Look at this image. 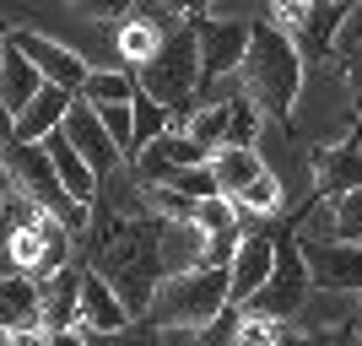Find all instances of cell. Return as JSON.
Segmentation results:
<instances>
[{
	"label": "cell",
	"mask_w": 362,
	"mask_h": 346,
	"mask_svg": "<svg viewBox=\"0 0 362 346\" xmlns=\"http://www.w3.org/2000/svg\"><path fill=\"white\" fill-rule=\"evenodd\" d=\"M0 44H6V22H0Z\"/></svg>",
	"instance_id": "cell-36"
},
{
	"label": "cell",
	"mask_w": 362,
	"mask_h": 346,
	"mask_svg": "<svg viewBox=\"0 0 362 346\" xmlns=\"http://www.w3.org/2000/svg\"><path fill=\"white\" fill-rule=\"evenodd\" d=\"M136 87L146 92L157 108H168L173 120H189V103H195L200 92V49H195V22H184L173 28L157 44L146 65L136 71Z\"/></svg>",
	"instance_id": "cell-3"
},
{
	"label": "cell",
	"mask_w": 362,
	"mask_h": 346,
	"mask_svg": "<svg viewBox=\"0 0 362 346\" xmlns=\"http://www.w3.org/2000/svg\"><path fill=\"white\" fill-rule=\"evenodd\" d=\"M11 346H49V335L44 330H22V335H11Z\"/></svg>",
	"instance_id": "cell-33"
},
{
	"label": "cell",
	"mask_w": 362,
	"mask_h": 346,
	"mask_svg": "<svg viewBox=\"0 0 362 346\" xmlns=\"http://www.w3.org/2000/svg\"><path fill=\"white\" fill-rule=\"evenodd\" d=\"M38 146L49 151V163H54V179H60V190H65V195H71L81 211H92V206H98V190H103V184H98V173H92V168L81 163V157H76V146H71V141H65L60 130H54V136H49V141H38Z\"/></svg>",
	"instance_id": "cell-16"
},
{
	"label": "cell",
	"mask_w": 362,
	"mask_h": 346,
	"mask_svg": "<svg viewBox=\"0 0 362 346\" xmlns=\"http://www.w3.org/2000/svg\"><path fill=\"white\" fill-rule=\"evenodd\" d=\"M227 308H233V303H227V271L200 265V271L168 276V282L157 287L146 325H157V330H179V335H200V330H211Z\"/></svg>",
	"instance_id": "cell-2"
},
{
	"label": "cell",
	"mask_w": 362,
	"mask_h": 346,
	"mask_svg": "<svg viewBox=\"0 0 362 346\" xmlns=\"http://www.w3.org/2000/svg\"><path fill=\"white\" fill-rule=\"evenodd\" d=\"M308 287H314V282H308V265H303L298 233H287V238H276V271H271V282L259 287L238 314L271 319V325H292V319L308 308Z\"/></svg>",
	"instance_id": "cell-5"
},
{
	"label": "cell",
	"mask_w": 362,
	"mask_h": 346,
	"mask_svg": "<svg viewBox=\"0 0 362 346\" xmlns=\"http://www.w3.org/2000/svg\"><path fill=\"white\" fill-rule=\"evenodd\" d=\"M81 271H87V265H71V271H60L44 287V319H38L44 335L81 330Z\"/></svg>",
	"instance_id": "cell-19"
},
{
	"label": "cell",
	"mask_w": 362,
	"mask_h": 346,
	"mask_svg": "<svg viewBox=\"0 0 362 346\" xmlns=\"http://www.w3.org/2000/svg\"><path fill=\"white\" fill-rule=\"evenodd\" d=\"M319 217H325V233L319 238H335V243H362V190H351V195H341V200H325L319 206ZM303 238V233H298Z\"/></svg>",
	"instance_id": "cell-22"
},
{
	"label": "cell",
	"mask_w": 362,
	"mask_h": 346,
	"mask_svg": "<svg viewBox=\"0 0 362 346\" xmlns=\"http://www.w3.org/2000/svg\"><path fill=\"white\" fill-rule=\"evenodd\" d=\"M60 136L71 141V146H76V157H81V163H87L92 173H98V184H103V179H114L119 168H130V163H124V151L114 146V141H108L103 120H98V114H92V108L81 103V98L71 103V114H65V125H60Z\"/></svg>",
	"instance_id": "cell-11"
},
{
	"label": "cell",
	"mask_w": 362,
	"mask_h": 346,
	"mask_svg": "<svg viewBox=\"0 0 362 346\" xmlns=\"http://www.w3.org/2000/svg\"><path fill=\"white\" fill-rule=\"evenodd\" d=\"M206 163H211V151H206V146H195L184 130H168V136H157L136 163H130V173H136L141 190H163V184H173L179 173L206 168Z\"/></svg>",
	"instance_id": "cell-9"
},
{
	"label": "cell",
	"mask_w": 362,
	"mask_h": 346,
	"mask_svg": "<svg viewBox=\"0 0 362 346\" xmlns=\"http://www.w3.org/2000/svg\"><path fill=\"white\" fill-rule=\"evenodd\" d=\"M81 330H87V335H119V330H130V308H124L119 292L92 271V265L81 271Z\"/></svg>",
	"instance_id": "cell-14"
},
{
	"label": "cell",
	"mask_w": 362,
	"mask_h": 346,
	"mask_svg": "<svg viewBox=\"0 0 362 346\" xmlns=\"http://www.w3.org/2000/svg\"><path fill=\"white\" fill-rule=\"evenodd\" d=\"M0 163H6V173H11V190H16L22 200H33L44 217H54L60 227H71L76 238L87 233L92 211H81V206H76V200L60 190V179H54V163H49V151H44V146L6 141V146H0Z\"/></svg>",
	"instance_id": "cell-4"
},
{
	"label": "cell",
	"mask_w": 362,
	"mask_h": 346,
	"mask_svg": "<svg viewBox=\"0 0 362 346\" xmlns=\"http://www.w3.org/2000/svg\"><path fill=\"white\" fill-rule=\"evenodd\" d=\"M87 346H168V330H157V325H130V330L119 335H87Z\"/></svg>",
	"instance_id": "cell-31"
},
{
	"label": "cell",
	"mask_w": 362,
	"mask_h": 346,
	"mask_svg": "<svg viewBox=\"0 0 362 346\" xmlns=\"http://www.w3.org/2000/svg\"><path fill=\"white\" fill-rule=\"evenodd\" d=\"M259 125H265V114H259L243 92H233L227 98V146H243V151H255L259 141Z\"/></svg>",
	"instance_id": "cell-26"
},
{
	"label": "cell",
	"mask_w": 362,
	"mask_h": 346,
	"mask_svg": "<svg viewBox=\"0 0 362 346\" xmlns=\"http://www.w3.org/2000/svg\"><path fill=\"white\" fill-rule=\"evenodd\" d=\"M71 103H76V92H65V87H38V98H33L22 114H16V125H11V141H22V146H38V141H49L54 130L65 125V114H71Z\"/></svg>",
	"instance_id": "cell-15"
},
{
	"label": "cell",
	"mask_w": 362,
	"mask_h": 346,
	"mask_svg": "<svg viewBox=\"0 0 362 346\" xmlns=\"http://www.w3.org/2000/svg\"><path fill=\"white\" fill-rule=\"evenodd\" d=\"M87 108H119V103H136V76L130 71H87L81 92H76Z\"/></svg>",
	"instance_id": "cell-23"
},
{
	"label": "cell",
	"mask_w": 362,
	"mask_h": 346,
	"mask_svg": "<svg viewBox=\"0 0 362 346\" xmlns=\"http://www.w3.org/2000/svg\"><path fill=\"white\" fill-rule=\"evenodd\" d=\"M287 335L292 325H271V319H249V314L233 319V346H281Z\"/></svg>",
	"instance_id": "cell-30"
},
{
	"label": "cell",
	"mask_w": 362,
	"mask_h": 346,
	"mask_svg": "<svg viewBox=\"0 0 362 346\" xmlns=\"http://www.w3.org/2000/svg\"><path fill=\"white\" fill-rule=\"evenodd\" d=\"M335 65L351 76V87H357V103H362V6H351L341 33H335Z\"/></svg>",
	"instance_id": "cell-25"
},
{
	"label": "cell",
	"mask_w": 362,
	"mask_h": 346,
	"mask_svg": "<svg viewBox=\"0 0 362 346\" xmlns=\"http://www.w3.org/2000/svg\"><path fill=\"white\" fill-rule=\"evenodd\" d=\"M211 173H216V190H222V200H238L249 184L265 173V157H259V146L255 151H243V146H222L211 157Z\"/></svg>",
	"instance_id": "cell-20"
},
{
	"label": "cell",
	"mask_w": 362,
	"mask_h": 346,
	"mask_svg": "<svg viewBox=\"0 0 362 346\" xmlns=\"http://www.w3.org/2000/svg\"><path fill=\"white\" fill-rule=\"evenodd\" d=\"M314 184H319V200H341L351 190H362V141L346 136L335 146H319L314 157Z\"/></svg>",
	"instance_id": "cell-13"
},
{
	"label": "cell",
	"mask_w": 362,
	"mask_h": 346,
	"mask_svg": "<svg viewBox=\"0 0 362 346\" xmlns=\"http://www.w3.org/2000/svg\"><path fill=\"white\" fill-rule=\"evenodd\" d=\"M184 136L195 141V146H206L216 157V151L227 146V98H216V103H200V108H189V120L179 125Z\"/></svg>",
	"instance_id": "cell-24"
},
{
	"label": "cell",
	"mask_w": 362,
	"mask_h": 346,
	"mask_svg": "<svg viewBox=\"0 0 362 346\" xmlns=\"http://www.w3.org/2000/svg\"><path fill=\"white\" fill-rule=\"evenodd\" d=\"M195 227L206 233V238H233V233H243V227H238V206H233V200H222V195L195 206Z\"/></svg>",
	"instance_id": "cell-29"
},
{
	"label": "cell",
	"mask_w": 362,
	"mask_h": 346,
	"mask_svg": "<svg viewBox=\"0 0 362 346\" xmlns=\"http://www.w3.org/2000/svg\"><path fill=\"white\" fill-rule=\"evenodd\" d=\"M271 271H276V238H271V233H259V227H255V233H243L238 255H233V265H227V303L243 308L259 287L271 282Z\"/></svg>",
	"instance_id": "cell-12"
},
{
	"label": "cell",
	"mask_w": 362,
	"mask_h": 346,
	"mask_svg": "<svg viewBox=\"0 0 362 346\" xmlns=\"http://www.w3.org/2000/svg\"><path fill=\"white\" fill-rule=\"evenodd\" d=\"M243 76V98L265 114V120H292V108L303 98V54L292 49L287 33H276L265 16L249 22V54L238 65Z\"/></svg>",
	"instance_id": "cell-1"
},
{
	"label": "cell",
	"mask_w": 362,
	"mask_h": 346,
	"mask_svg": "<svg viewBox=\"0 0 362 346\" xmlns=\"http://www.w3.org/2000/svg\"><path fill=\"white\" fill-rule=\"evenodd\" d=\"M6 44L22 54V60L33 65V71L44 76L49 87H65V92H81V81H87L92 65L76 54V49H65L60 38H49V33H33V28H16L6 33Z\"/></svg>",
	"instance_id": "cell-8"
},
{
	"label": "cell",
	"mask_w": 362,
	"mask_h": 346,
	"mask_svg": "<svg viewBox=\"0 0 362 346\" xmlns=\"http://www.w3.org/2000/svg\"><path fill=\"white\" fill-rule=\"evenodd\" d=\"M130 114H136V157H141V151H146L157 136H168V130H173V125H168L173 114H168V108H157L141 87H136V103H130ZM136 157H130V163H136Z\"/></svg>",
	"instance_id": "cell-28"
},
{
	"label": "cell",
	"mask_w": 362,
	"mask_h": 346,
	"mask_svg": "<svg viewBox=\"0 0 362 346\" xmlns=\"http://www.w3.org/2000/svg\"><path fill=\"white\" fill-rule=\"evenodd\" d=\"M233 206H238L243 222H255V217H271V211H281V179H276L271 168H265V173H259V179L249 184L238 200H233Z\"/></svg>",
	"instance_id": "cell-27"
},
{
	"label": "cell",
	"mask_w": 362,
	"mask_h": 346,
	"mask_svg": "<svg viewBox=\"0 0 362 346\" xmlns=\"http://www.w3.org/2000/svg\"><path fill=\"white\" fill-rule=\"evenodd\" d=\"M44 287L33 276H11L0 282V330L6 335H22V330H44Z\"/></svg>",
	"instance_id": "cell-17"
},
{
	"label": "cell",
	"mask_w": 362,
	"mask_h": 346,
	"mask_svg": "<svg viewBox=\"0 0 362 346\" xmlns=\"http://www.w3.org/2000/svg\"><path fill=\"white\" fill-rule=\"evenodd\" d=\"M308 282L325 292H362V243H335V238H298Z\"/></svg>",
	"instance_id": "cell-10"
},
{
	"label": "cell",
	"mask_w": 362,
	"mask_h": 346,
	"mask_svg": "<svg viewBox=\"0 0 362 346\" xmlns=\"http://www.w3.org/2000/svg\"><path fill=\"white\" fill-rule=\"evenodd\" d=\"M157 255H163V282L168 276H189V271L206 265V233L195 222H163Z\"/></svg>",
	"instance_id": "cell-18"
},
{
	"label": "cell",
	"mask_w": 362,
	"mask_h": 346,
	"mask_svg": "<svg viewBox=\"0 0 362 346\" xmlns=\"http://www.w3.org/2000/svg\"><path fill=\"white\" fill-rule=\"evenodd\" d=\"M346 11H351V6H335V0H319V6L281 0V6H271L265 22L292 38V49L303 54V65H319V60H330V54H335V33H341Z\"/></svg>",
	"instance_id": "cell-6"
},
{
	"label": "cell",
	"mask_w": 362,
	"mask_h": 346,
	"mask_svg": "<svg viewBox=\"0 0 362 346\" xmlns=\"http://www.w3.org/2000/svg\"><path fill=\"white\" fill-rule=\"evenodd\" d=\"M38 87H44V76L33 71L22 54H16L11 44H6V65H0V103H6V114H11V125H16V114L38 98Z\"/></svg>",
	"instance_id": "cell-21"
},
{
	"label": "cell",
	"mask_w": 362,
	"mask_h": 346,
	"mask_svg": "<svg viewBox=\"0 0 362 346\" xmlns=\"http://www.w3.org/2000/svg\"><path fill=\"white\" fill-rule=\"evenodd\" d=\"M49 346H87V330H60L49 335Z\"/></svg>",
	"instance_id": "cell-32"
},
{
	"label": "cell",
	"mask_w": 362,
	"mask_h": 346,
	"mask_svg": "<svg viewBox=\"0 0 362 346\" xmlns=\"http://www.w3.org/2000/svg\"><path fill=\"white\" fill-rule=\"evenodd\" d=\"M11 141V114H6V103H0V146Z\"/></svg>",
	"instance_id": "cell-35"
},
{
	"label": "cell",
	"mask_w": 362,
	"mask_h": 346,
	"mask_svg": "<svg viewBox=\"0 0 362 346\" xmlns=\"http://www.w3.org/2000/svg\"><path fill=\"white\" fill-rule=\"evenodd\" d=\"M0 65H6V44H0Z\"/></svg>",
	"instance_id": "cell-37"
},
{
	"label": "cell",
	"mask_w": 362,
	"mask_h": 346,
	"mask_svg": "<svg viewBox=\"0 0 362 346\" xmlns=\"http://www.w3.org/2000/svg\"><path fill=\"white\" fill-rule=\"evenodd\" d=\"M11 195H16V190H11V173H6V163H0V206H6Z\"/></svg>",
	"instance_id": "cell-34"
},
{
	"label": "cell",
	"mask_w": 362,
	"mask_h": 346,
	"mask_svg": "<svg viewBox=\"0 0 362 346\" xmlns=\"http://www.w3.org/2000/svg\"><path fill=\"white\" fill-rule=\"evenodd\" d=\"M189 22H195V49H200V87L238 71L243 54H249V22L206 16V11H189Z\"/></svg>",
	"instance_id": "cell-7"
}]
</instances>
